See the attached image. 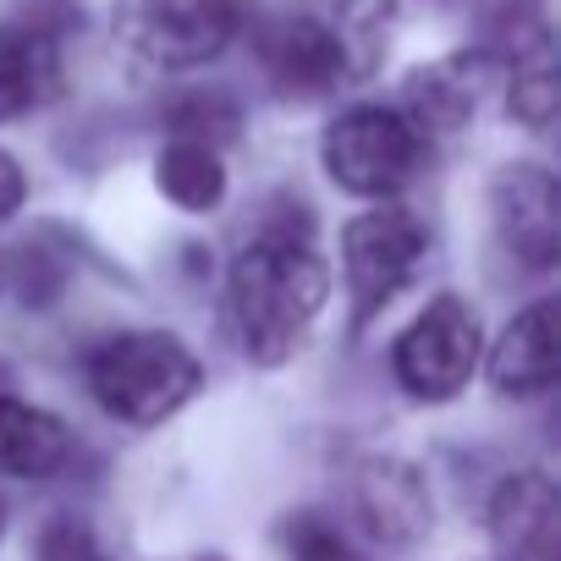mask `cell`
Listing matches in <instances>:
<instances>
[{"label":"cell","mask_w":561,"mask_h":561,"mask_svg":"<svg viewBox=\"0 0 561 561\" xmlns=\"http://www.w3.org/2000/svg\"><path fill=\"white\" fill-rule=\"evenodd\" d=\"M358 512H364L369 534L391 550H413L435 523L430 490H424L419 468L402 457H369L358 468Z\"/></svg>","instance_id":"obj_10"},{"label":"cell","mask_w":561,"mask_h":561,"mask_svg":"<svg viewBox=\"0 0 561 561\" xmlns=\"http://www.w3.org/2000/svg\"><path fill=\"white\" fill-rule=\"evenodd\" d=\"M490 83H495V56L490 50H457V56H440V61L408 72L397 111L419 133H457V127H468V116L479 111Z\"/></svg>","instance_id":"obj_9"},{"label":"cell","mask_w":561,"mask_h":561,"mask_svg":"<svg viewBox=\"0 0 561 561\" xmlns=\"http://www.w3.org/2000/svg\"><path fill=\"white\" fill-rule=\"evenodd\" d=\"M325 298L331 275L314 248V220L304 204H280L226 275V309L242 358L259 369L287 364L309 342Z\"/></svg>","instance_id":"obj_1"},{"label":"cell","mask_w":561,"mask_h":561,"mask_svg":"<svg viewBox=\"0 0 561 561\" xmlns=\"http://www.w3.org/2000/svg\"><path fill=\"white\" fill-rule=\"evenodd\" d=\"M259 61L280 100H325L358 72L353 39L314 18H275L259 39Z\"/></svg>","instance_id":"obj_7"},{"label":"cell","mask_w":561,"mask_h":561,"mask_svg":"<svg viewBox=\"0 0 561 561\" xmlns=\"http://www.w3.org/2000/svg\"><path fill=\"white\" fill-rule=\"evenodd\" d=\"M61 83H67V72H61L56 34H45L28 18L0 23V122H18V116L56 105Z\"/></svg>","instance_id":"obj_12"},{"label":"cell","mask_w":561,"mask_h":561,"mask_svg":"<svg viewBox=\"0 0 561 561\" xmlns=\"http://www.w3.org/2000/svg\"><path fill=\"white\" fill-rule=\"evenodd\" d=\"M67 457H72V430L56 413L0 391V473L7 479H50L67 468Z\"/></svg>","instance_id":"obj_14"},{"label":"cell","mask_w":561,"mask_h":561,"mask_svg":"<svg viewBox=\"0 0 561 561\" xmlns=\"http://www.w3.org/2000/svg\"><path fill=\"white\" fill-rule=\"evenodd\" d=\"M0 534H7V501H0Z\"/></svg>","instance_id":"obj_21"},{"label":"cell","mask_w":561,"mask_h":561,"mask_svg":"<svg viewBox=\"0 0 561 561\" xmlns=\"http://www.w3.org/2000/svg\"><path fill=\"white\" fill-rule=\"evenodd\" d=\"M320 154L342 193L397 198L424 165V133L397 105H353L325 127Z\"/></svg>","instance_id":"obj_4"},{"label":"cell","mask_w":561,"mask_h":561,"mask_svg":"<svg viewBox=\"0 0 561 561\" xmlns=\"http://www.w3.org/2000/svg\"><path fill=\"white\" fill-rule=\"evenodd\" d=\"M165 127L171 138H204V144H226L237 133V105L226 94H209V89H193V94H176L165 105Z\"/></svg>","instance_id":"obj_17"},{"label":"cell","mask_w":561,"mask_h":561,"mask_svg":"<svg viewBox=\"0 0 561 561\" xmlns=\"http://www.w3.org/2000/svg\"><path fill=\"white\" fill-rule=\"evenodd\" d=\"M556 364H561L556 298H539L501 331V342L490 353V386L501 397H545L556 386Z\"/></svg>","instance_id":"obj_13"},{"label":"cell","mask_w":561,"mask_h":561,"mask_svg":"<svg viewBox=\"0 0 561 561\" xmlns=\"http://www.w3.org/2000/svg\"><path fill=\"white\" fill-rule=\"evenodd\" d=\"M34 561H111L94 539V528L83 517H56L45 534H39V556Z\"/></svg>","instance_id":"obj_19"},{"label":"cell","mask_w":561,"mask_h":561,"mask_svg":"<svg viewBox=\"0 0 561 561\" xmlns=\"http://www.w3.org/2000/svg\"><path fill=\"white\" fill-rule=\"evenodd\" d=\"M242 23V0H116V45L154 72L215 61Z\"/></svg>","instance_id":"obj_3"},{"label":"cell","mask_w":561,"mask_h":561,"mask_svg":"<svg viewBox=\"0 0 561 561\" xmlns=\"http://www.w3.org/2000/svg\"><path fill=\"white\" fill-rule=\"evenodd\" d=\"M0 287H7V259H0Z\"/></svg>","instance_id":"obj_22"},{"label":"cell","mask_w":561,"mask_h":561,"mask_svg":"<svg viewBox=\"0 0 561 561\" xmlns=\"http://www.w3.org/2000/svg\"><path fill=\"white\" fill-rule=\"evenodd\" d=\"M23 198H28V182H23V165L0 149V220H12L18 209H23Z\"/></svg>","instance_id":"obj_20"},{"label":"cell","mask_w":561,"mask_h":561,"mask_svg":"<svg viewBox=\"0 0 561 561\" xmlns=\"http://www.w3.org/2000/svg\"><path fill=\"white\" fill-rule=\"evenodd\" d=\"M490 215L501 248L523 270H550L561 259V187L545 165H501L490 182Z\"/></svg>","instance_id":"obj_8"},{"label":"cell","mask_w":561,"mask_h":561,"mask_svg":"<svg viewBox=\"0 0 561 561\" xmlns=\"http://www.w3.org/2000/svg\"><path fill=\"white\" fill-rule=\"evenodd\" d=\"M204 561H220V556H204Z\"/></svg>","instance_id":"obj_23"},{"label":"cell","mask_w":561,"mask_h":561,"mask_svg":"<svg viewBox=\"0 0 561 561\" xmlns=\"http://www.w3.org/2000/svg\"><path fill=\"white\" fill-rule=\"evenodd\" d=\"M154 187H160L176 209H187V215L220 209V198H226L220 149L204 144V138H171V144L154 154Z\"/></svg>","instance_id":"obj_15"},{"label":"cell","mask_w":561,"mask_h":561,"mask_svg":"<svg viewBox=\"0 0 561 561\" xmlns=\"http://www.w3.org/2000/svg\"><path fill=\"white\" fill-rule=\"evenodd\" d=\"M490 539L506 561H556L561 545V495L545 473H512L490 495Z\"/></svg>","instance_id":"obj_11"},{"label":"cell","mask_w":561,"mask_h":561,"mask_svg":"<svg viewBox=\"0 0 561 561\" xmlns=\"http://www.w3.org/2000/svg\"><path fill=\"white\" fill-rule=\"evenodd\" d=\"M72 280V259L61 248H50V237H34L18 248L12 259V293L23 309H56V298L67 293Z\"/></svg>","instance_id":"obj_16"},{"label":"cell","mask_w":561,"mask_h":561,"mask_svg":"<svg viewBox=\"0 0 561 561\" xmlns=\"http://www.w3.org/2000/svg\"><path fill=\"white\" fill-rule=\"evenodd\" d=\"M430 231L408 204L380 198L375 209L353 215L342 231V270H347V298H353V325L364 331L386 304L408 287L424 264Z\"/></svg>","instance_id":"obj_5"},{"label":"cell","mask_w":561,"mask_h":561,"mask_svg":"<svg viewBox=\"0 0 561 561\" xmlns=\"http://www.w3.org/2000/svg\"><path fill=\"white\" fill-rule=\"evenodd\" d=\"M204 386L193 347L171 331H122L89 353V391L122 424H165Z\"/></svg>","instance_id":"obj_2"},{"label":"cell","mask_w":561,"mask_h":561,"mask_svg":"<svg viewBox=\"0 0 561 561\" xmlns=\"http://www.w3.org/2000/svg\"><path fill=\"white\" fill-rule=\"evenodd\" d=\"M473 364H479V314L451 293L430 298V309H419L391 347L397 386L413 402H451L473 380Z\"/></svg>","instance_id":"obj_6"},{"label":"cell","mask_w":561,"mask_h":561,"mask_svg":"<svg viewBox=\"0 0 561 561\" xmlns=\"http://www.w3.org/2000/svg\"><path fill=\"white\" fill-rule=\"evenodd\" d=\"M287 550H293V561H358L347 534L331 517H320V512H298L287 523Z\"/></svg>","instance_id":"obj_18"}]
</instances>
